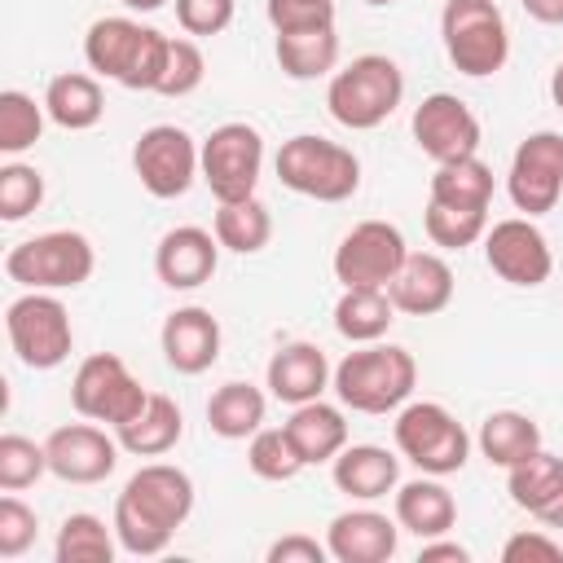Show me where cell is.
<instances>
[{
  "mask_svg": "<svg viewBox=\"0 0 563 563\" xmlns=\"http://www.w3.org/2000/svg\"><path fill=\"white\" fill-rule=\"evenodd\" d=\"M163 356L176 374H202L220 361V321L211 317V308H176L167 321H163Z\"/></svg>",
  "mask_w": 563,
  "mask_h": 563,
  "instance_id": "20",
  "label": "cell"
},
{
  "mask_svg": "<svg viewBox=\"0 0 563 563\" xmlns=\"http://www.w3.org/2000/svg\"><path fill=\"white\" fill-rule=\"evenodd\" d=\"M220 264V238L198 229V224H180V229H167L158 238V251H154V273L167 290H198L211 282Z\"/></svg>",
  "mask_w": 563,
  "mask_h": 563,
  "instance_id": "18",
  "label": "cell"
},
{
  "mask_svg": "<svg viewBox=\"0 0 563 563\" xmlns=\"http://www.w3.org/2000/svg\"><path fill=\"white\" fill-rule=\"evenodd\" d=\"M145 400L150 391L132 378V369L114 352H92L70 378V405L79 418H92V422L123 427L145 409Z\"/></svg>",
  "mask_w": 563,
  "mask_h": 563,
  "instance_id": "10",
  "label": "cell"
},
{
  "mask_svg": "<svg viewBox=\"0 0 563 563\" xmlns=\"http://www.w3.org/2000/svg\"><path fill=\"white\" fill-rule=\"evenodd\" d=\"M277 66L290 75V79H321L334 70L339 62V35L334 26H321V31H295V35H277Z\"/></svg>",
  "mask_w": 563,
  "mask_h": 563,
  "instance_id": "33",
  "label": "cell"
},
{
  "mask_svg": "<svg viewBox=\"0 0 563 563\" xmlns=\"http://www.w3.org/2000/svg\"><path fill=\"white\" fill-rule=\"evenodd\" d=\"M330 378H334V369H330V361H325V352L317 343H286L268 361V391L282 405L321 400V391L330 387Z\"/></svg>",
  "mask_w": 563,
  "mask_h": 563,
  "instance_id": "22",
  "label": "cell"
},
{
  "mask_svg": "<svg viewBox=\"0 0 563 563\" xmlns=\"http://www.w3.org/2000/svg\"><path fill=\"white\" fill-rule=\"evenodd\" d=\"M264 13H268V22H273L277 35L334 26V0H268Z\"/></svg>",
  "mask_w": 563,
  "mask_h": 563,
  "instance_id": "42",
  "label": "cell"
},
{
  "mask_svg": "<svg viewBox=\"0 0 563 563\" xmlns=\"http://www.w3.org/2000/svg\"><path fill=\"white\" fill-rule=\"evenodd\" d=\"M409 246L405 233L387 220H361L343 233V242L334 246V277L347 286H387L400 264H405Z\"/></svg>",
  "mask_w": 563,
  "mask_h": 563,
  "instance_id": "14",
  "label": "cell"
},
{
  "mask_svg": "<svg viewBox=\"0 0 563 563\" xmlns=\"http://www.w3.org/2000/svg\"><path fill=\"white\" fill-rule=\"evenodd\" d=\"M35 528H40L35 510H31L22 497L4 493V497H0V559L26 554V550L35 545Z\"/></svg>",
  "mask_w": 563,
  "mask_h": 563,
  "instance_id": "43",
  "label": "cell"
},
{
  "mask_svg": "<svg viewBox=\"0 0 563 563\" xmlns=\"http://www.w3.org/2000/svg\"><path fill=\"white\" fill-rule=\"evenodd\" d=\"M440 40L449 62L471 75H497L510 57V31H506V13L493 0H444L440 9Z\"/></svg>",
  "mask_w": 563,
  "mask_h": 563,
  "instance_id": "6",
  "label": "cell"
},
{
  "mask_svg": "<svg viewBox=\"0 0 563 563\" xmlns=\"http://www.w3.org/2000/svg\"><path fill=\"white\" fill-rule=\"evenodd\" d=\"M466 559H471L466 545H457V541H440V537L422 541V550H418V563H466Z\"/></svg>",
  "mask_w": 563,
  "mask_h": 563,
  "instance_id": "47",
  "label": "cell"
},
{
  "mask_svg": "<svg viewBox=\"0 0 563 563\" xmlns=\"http://www.w3.org/2000/svg\"><path fill=\"white\" fill-rule=\"evenodd\" d=\"M400 97H405V75L383 53L352 57L343 70L330 75V88H325V106H330L334 123H343L352 132H369V128L387 123L396 114Z\"/></svg>",
  "mask_w": 563,
  "mask_h": 563,
  "instance_id": "4",
  "label": "cell"
},
{
  "mask_svg": "<svg viewBox=\"0 0 563 563\" xmlns=\"http://www.w3.org/2000/svg\"><path fill=\"white\" fill-rule=\"evenodd\" d=\"M334 488L356 501H378L400 484V457L378 444H347L334 457Z\"/></svg>",
  "mask_w": 563,
  "mask_h": 563,
  "instance_id": "23",
  "label": "cell"
},
{
  "mask_svg": "<svg viewBox=\"0 0 563 563\" xmlns=\"http://www.w3.org/2000/svg\"><path fill=\"white\" fill-rule=\"evenodd\" d=\"M506 194L515 211L523 216H545L563 198V132H532L519 141L506 176Z\"/></svg>",
  "mask_w": 563,
  "mask_h": 563,
  "instance_id": "13",
  "label": "cell"
},
{
  "mask_svg": "<svg viewBox=\"0 0 563 563\" xmlns=\"http://www.w3.org/2000/svg\"><path fill=\"white\" fill-rule=\"evenodd\" d=\"M400 528L378 510H343L325 528L330 559L339 563H387L396 554Z\"/></svg>",
  "mask_w": 563,
  "mask_h": 563,
  "instance_id": "21",
  "label": "cell"
},
{
  "mask_svg": "<svg viewBox=\"0 0 563 563\" xmlns=\"http://www.w3.org/2000/svg\"><path fill=\"white\" fill-rule=\"evenodd\" d=\"M550 97H554V106L563 110V62H559L554 75H550Z\"/></svg>",
  "mask_w": 563,
  "mask_h": 563,
  "instance_id": "50",
  "label": "cell"
},
{
  "mask_svg": "<svg viewBox=\"0 0 563 563\" xmlns=\"http://www.w3.org/2000/svg\"><path fill=\"white\" fill-rule=\"evenodd\" d=\"M396 321L387 286H347L334 303V330L352 343H378Z\"/></svg>",
  "mask_w": 563,
  "mask_h": 563,
  "instance_id": "28",
  "label": "cell"
},
{
  "mask_svg": "<svg viewBox=\"0 0 563 563\" xmlns=\"http://www.w3.org/2000/svg\"><path fill=\"white\" fill-rule=\"evenodd\" d=\"M114 523L106 528L97 515L79 510V515H66L62 528H57V563H110L114 559Z\"/></svg>",
  "mask_w": 563,
  "mask_h": 563,
  "instance_id": "35",
  "label": "cell"
},
{
  "mask_svg": "<svg viewBox=\"0 0 563 563\" xmlns=\"http://www.w3.org/2000/svg\"><path fill=\"white\" fill-rule=\"evenodd\" d=\"M128 9H141V13H154V9H163L167 0H123Z\"/></svg>",
  "mask_w": 563,
  "mask_h": 563,
  "instance_id": "51",
  "label": "cell"
},
{
  "mask_svg": "<svg viewBox=\"0 0 563 563\" xmlns=\"http://www.w3.org/2000/svg\"><path fill=\"white\" fill-rule=\"evenodd\" d=\"M246 466L260 475V479H295L303 471V457L295 449V440L286 435V427H260L251 435V449H246Z\"/></svg>",
  "mask_w": 563,
  "mask_h": 563,
  "instance_id": "38",
  "label": "cell"
},
{
  "mask_svg": "<svg viewBox=\"0 0 563 563\" xmlns=\"http://www.w3.org/2000/svg\"><path fill=\"white\" fill-rule=\"evenodd\" d=\"M216 238L224 251H238V255H255L268 246L273 238V216L260 198H238V202H220L216 211Z\"/></svg>",
  "mask_w": 563,
  "mask_h": 563,
  "instance_id": "34",
  "label": "cell"
},
{
  "mask_svg": "<svg viewBox=\"0 0 563 563\" xmlns=\"http://www.w3.org/2000/svg\"><path fill=\"white\" fill-rule=\"evenodd\" d=\"M325 559H330V545L303 532H286L282 541L268 545V563H325Z\"/></svg>",
  "mask_w": 563,
  "mask_h": 563,
  "instance_id": "46",
  "label": "cell"
},
{
  "mask_svg": "<svg viewBox=\"0 0 563 563\" xmlns=\"http://www.w3.org/2000/svg\"><path fill=\"white\" fill-rule=\"evenodd\" d=\"M418 383V361L396 343H365L334 365V396L356 413H391L409 400Z\"/></svg>",
  "mask_w": 563,
  "mask_h": 563,
  "instance_id": "3",
  "label": "cell"
},
{
  "mask_svg": "<svg viewBox=\"0 0 563 563\" xmlns=\"http://www.w3.org/2000/svg\"><path fill=\"white\" fill-rule=\"evenodd\" d=\"M506 488H510V501L528 515H541L559 493H563V457L537 449L528 453L523 462H515L506 471Z\"/></svg>",
  "mask_w": 563,
  "mask_h": 563,
  "instance_id": "32",
  "label": "cell"
},
{
  "mask_svg": "<svg viewBox=\"0 0 563 563\" xmlns=\"http://www.w3.org/2000/svg\"><path fill=\"white\" fill-rule=\"evenodd\" d=\"M4 330H9V347L26 369H57L75 347L70 312L53 290L18 295L4 308Z\"/></svg>",
  "mask_w": 563,
  "mask_h": 563,
  "instance_id": "8",
  "label": "cell"
},
{
  "mask_svg": "<svg viewBox=\"0 0 563 563\" xmlns=\"http://www.w3.org/2000/svg\"><path fill=\"white\" fill-rule=\"evenodd\" d=\"M114 435H119V444H123L128 453H136V457H163V453H172V449L180 444V435H185L180 405H176L172 396H163V391H150L145 409H141L132 422L114 427Z\"/></svg>",
  "mask_w": 563,
  "mask_h": 563,
  "instance_id": "26",
  "label": "cell"
},
{
  "mask_svg": "<svg viewBox=\"0 0 563 563\" xmlns=\"http://www.w3.org/2000/svg\"><path fill=\"white\" fill-rule=\"evenodd\" d=\"M238 0H176V22L185 35H220L233 22Z\"/></svg>",
  "mask_w": 563,
  "mask_h": 563,
  "instance_id": "44",
  "label": "cell"
},
{
  "mask_svg": "<svg viewBox=\"0 0 563 563\" xmlns=\"http://www.w3.org/2000/svg\"><path fill=\"white\" fill-rule=\"evenodd\" d=\"M431 198H435V202H449V207L488 211V202H493V167H488L479 154L453 158V163H435Z\"/></svg>",
  "mask_w": 563,
  "mask_h": 563,
  "instance_id": "31",
  "label": "cell"
},
{
  "mask_svg": "<svg viewBox=\"0 0 563 563\" xmlns=\"http://www.w3.org/2000/svg\"><path fill=\"white\" fill-rule=\"evenodd\" d=\"M365 4H391V0H365Z\"/></svg>",
  "mask_w": 563,
  "mask_h": 563,
  "instance_id": "52",
  "label": "cell"
},
{
  "mask_svg": "<svg viewBox=\"0 0 563 563\" xmlns=\"http://www.w3.org/2000/svg\"><path fill=\"white\" fill-rule=\"evenodd\" d=\"M172 35L141 26L132 18H97L84 35V57L97 75L132 88V92H154L167 66Z\"/></svg>",
  "mask_w": 563,
  "mask_h": 563,
  "instance_id": "2",
  "label": "cell"
},
{
  "mask_svg": "<svg viewBox=\"0 0 563 563\" xmlns=\"http://www.w3.org/2000/svg\"><path fill=\"white\" fill-rule=\"evenodd\" d=\"M44 110L57 128L66 132H84V128H97L101 114H106V92L92 75L84 70H62L48 79L44 88Z\"/></svg>",
  "mask_w": 563,
  "mask_h": 563,
  "instance_id": "27",
  "label": "cell"
},
{
  "mask_svg": "<svg viewBox=\"0 0 563 563\" xmlns=\"http://www.w3.org/2000/svg\"><path fill=\"white\" fill-rule=\"evenodd\" d=\"M396 523L422 541L444 537L457 523V501L453 493L440 484V475H422L396 488Z\"/></svg>",
  "mask_w": 563,
  "mask_h": 563,
  "instance_id": "25",
  "label": "cell"
},
{
  "mask_svg": "<svg viewBox=\"0 0 563 563\" xmlns=\"http://www.w3.org/2000/svg\"><path fill=\"white\" fill-rule=\"evenodd\" d=\"M264 409H268L264 391L251 387V383H242V378H233V383H224V387L211 391V400H207V427L220 440H246V435H255L264 427Z\"/></svg>",
  "mask_w": 563,
  "mask_h": 563,
  "instance_id": "29",
  "label": "cell"
},
{
  "mask_svg": "<svg viewBox=\"0 0 563 563\" xmlns=\"http://www.w3.org/2000/svg\"><path fill=\"white\" fill-rule=\"evenodd\" d=\"M207 75V62H202V48L194 40H172L167 48V66H163V79L154 92L163 97H189Z\"/></svg>",
  "mask_w": 563,
  "mask_h": 563,
  "instance_id": "41",
  "label": "cell"
},
{
  "mask_svg": "<svg viewBox=\"0 0 563 563\" xmlns=\"http://www.w3.org/2000/svg\"><path fill=\"white\" fill-rule=\"evenodd\" d=\"M387 295H391L396 312L435 317L453 299V268L435 251H409L405 264H400V273L387 282Z\"/></svg>",
  "mask_w": 563,
  "mask_h": 563,
  "instance_id": "19",
  "label": "cell"
},
{
  "mask_svg": "<svg viewBox=\"0 0 563 563\" xmlns=\"http://www.w3.org/2000/svg\"><path fill=\"white\" fill-rule=\"evenodd\" d=\"M264 167V136L251 123H220L202 141V180L216 194V202L255 198Z\"/></svg>",
  "mask_w": 563,
  "mask_h": 563,
  "instance_id": "12",
  "label": "cell"
},
{
  "mask_svg": "<svg viewBox=\"0 0 563 563\" xmlns=\"http://www.w3.org/2000/svg\"><path fill=\"white\" fill-rule=\"evenodd\" d=\"M413 141L427 158L435 163H453V158H471L479 150V119L471 114V106L453 92H431L422 97V106L413 110Z\"/></svg>",
  "mask_w": 563,
  "mask_h": 563,
  "instance_id": "16",
  "label": "cell"
},
{
  "mask_svg": "<svg viewBox=\"0 0 563 563\" xmlns=\"http://www.w3.org/2000/svg\"><path fill=\"white\" fill-rule=\"evenodd\" d=\"M92 268H97V251L79 229H53L26 238L4 255L9 282L26 290H75L92 277Z\"/></svg>",
  "mask_w": 563,
  "mask_h": 563,
  "instance_id": "7",
  "label": "cell"
},
{
  "mask_svg": "<svg viewBox=\"0 0 563 563\" xmlns=\"http://www.w3.org/2000/svg\"><path fill=\"white\" fill-rule=\"evenodd\" d=\"M132 167H136L145 194L180 198L194 185V176H202V145L176 123H154L136 136Z\"/></svg>",
  "mask_w": 563,
  "mask_h": 563,
  "instance_id": "11",
  "label": "cell"
},
{
  "mask_svg": "<svg viewBox=\"0 0 563 563\" xmlns=\"http://www.w3.org/2000/svg\"><path fill=\"white\" fill-rule=\"evenodd\" d=\"M48 471V449L18 435V431H4L0 435V488L4 493H22L31 488L40 475Z\"/></svg>",
  "mask_w": 563,
  "mask_h": 563,
  "instance_id": "39",
  "label": "cell"
},
{
  "mask_svg": "<svg viewBox=\"0 0 563 563\" xmlns=\"http://www.w3.org/2000/svg\"><path fill=\"white\" fill-rule=\"evenodd\" d=\"M427 238L444 251H462V246H475L484 233H488V211H471V207H449V202H427Z\"/></svg>",
  "mask_w": 563,
  "mask_h": 563,
  "instance_id": "36",
  "label": "cell"
},
{
  "mask_svg": "<svg viewBox=\"0 0 563 563\" xmlns=\"http://www.w3.org/2000/svg\"><path fill=\"white\" fill-rule=\"evenodd\" d=\"M44 202V176L31 163H4L0 167V220L18 224Z\"/></svg>",
  "mask_w": 563,
  "mask_h": 563,
  "instance_id": "40",
  "label": "cell"
},
{
  "mask_svg": "<svg viewBox=\"0 0 563 563\" xmlns=\"http://www.w3.org/2000/svg\"><path fill=\"white\" fill-rule=\"evenodd\" d=\"M282 427H286V435L295 440L303 466L334 462V457L347 449V418H343V409H334V405H325V400L295 405V413H290Z\"/></svg>",
  "mask_w": 563,
  "mask_h": 563,
  "instance_id": "24",
  "label": "cell"
},
{
  "mask_svg": "<svg viewBox=\"0 0 563 563\" xmlns=\"http://www.w3.org/2000/svg\"><path fill=\"white\" fill-rule=\"evenodd\" d=\"M44 106H35V97L4 88L0 92V154H22L40 141L44 132Z\"/></svg>",
  "mask_w": 563,
  "mask_h": 563,
  "instance_id": "37",
  "label": "cell"
},
{
  "mask_svg": "<svg viewBox=\"0 0 563 563\" xmlns=\"http://www.w3.org/2000/svg\"><path fill=\"white\" fill-rule=\"evenodd\" d=\"M537 449H541V427L528 413H519V409H497L479 427V453L493 466H506L510 471L515 462H523Z\"/></svg>",
  "mask_w": 563,
  "mask_h": 563,
  "instance_id": "30",
  "label": "cell"
},
{
  "mask_svg": "<svg viewBox=\"0 0 563 563\" xmlns=\"http://www.w3.org/2000/svg\"><path fill=\"white\" fill-rule=\"evenodd\" d=\"M484 260H488V268H493L501 282L523 286V290L550 282V273H554L550 242H545V233L532 224V216L497 220V224L484 233Z\"/></svg>",
  "mask_w": 563,
  "mask_h": 563,
  "instance_id": "15",
  "label": "cell"
},
{
  "mask_svg": "<svg viewBox=\"0 0 563 563\" xmlns=\"http://www.w3.org/2000/svg\"><path fill=\"white\" fill-rule=\"evenodd\" d=\"M273 167H277V180L286 189L317 198V202H343L361 189V158L347 145L312 136V132L282 141Z\"/></svg>",
  "mask_w": 563,
  "mask_h": 563,
  "instance_id": "5",
  "label": "cell"
},
{
  "mask_svg": "<svg viewBox=\"0 0 563 563\" xmlns=\"http://www.w3.org/2000/svg\"><path fill=\"white\" fill-rule=\"evenodd\" d=\"M194 510V479L172 462H145L114 501V537L128 554L150 559L172 545V532Z\"/></svg>",
  "mask_w": 563,
  "mask_h": 563,
  "instance_id": "1",
  "label": "cell"
},
{
  "mask_svg": "<svg viewBox=\"0 0 563 563\" xmlns=\"http://www.w3.org/2000/svg\"><path fill=\"white\" fill-rule=\"evenodd\" d=\"M396 449L422 471V475H453L471 457L466 427L435 400H413L396 413Z\"/></svg>",
  "mask_w": 563,
  "mask_h": 563,
  "instance_id": "9",
  "label": "cell"
},
{
  "mask_svg": "<svg viewBox=\"0 0 563 563\" xmlns=\"http://www.w3.org/2000/svg\"><path fill=\"white\" fill-rule=\"evenodd\" d=\"M537 519H541L545 528H563V493H559V497H554V501H550V506H545Z\"/></svg>",
  "mask_w": 563,
  "mask_h": 563,
  "instance_id": "49",
  "label": "cell"
},
{
  "mask_svg": "<svg viewBox=\"0 0 563 563\" xmlns=\"http://www.w3.org/2000/svg\"><path fill=\"white\" fill-rule=\"evenodd\" d=\"M523 13L532 22H545V26H563V0H519Z\"/></svg>",
  "mask_w": 563,
  "mask_h": 563,
  "instance_id": "48",
  "label": "cell"
},
{
  "mask_svg": "<svg viewBox=\"0 0 563 563\" xmlns=\"http://www.w3.org/2000/svg\"><path fill=\"white\" fill-rule=\"evenodd\" d=\"M44 449H48V471L57 479H66V484H101V479L114 475L123 444H119V435L110 440L88 418V422H66V427L48 431Z\"/></svg>",
  "mask_w": 563,
  "mask_h": 563,
  "instance_id": "17",
  "label": "cell"
},
{
  "mask_svg": "<svg viewBox=\"0 0 563 563\" xmlns=\"http://www.w3.org/2000/svg\"><path fill=\"white\" fill-rule=\"evenodd\" d=\"M528 559L559 563V559H563V545L550 541L545 532H515V537L501 545V563H528Z\"/></svg>",
  "mask_w": 563,
  "mask_h": 563,
  "instance_id": "45",
  "label": "cell"
}]
</instances>
